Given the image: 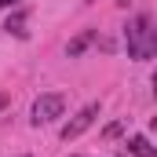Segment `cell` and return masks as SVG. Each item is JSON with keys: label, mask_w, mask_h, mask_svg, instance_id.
I'll list each match as a JSON object with an SVG mask.
<instances>
[{"label": "cell", "mask_w": 157, "mask_h": 157, "mask_svg": "<svg viewBox=\"0 0 157 157\" xmlns=\"http://www.w3.org/2000/svg\"><path fill=\"white\" fill-rule=\"evenodd\" d=\"M124 48L132 59L146 62L157 55V29H154V15H139L128 29H124Z\"/></svg>", "instance_id": "obj_1"}, {"label": "cell", "mask_w": 157, "mask_h": 157, "mask_svg": "<svg viewBox=\"0 0 157 157\" xmlns=\"http://www.w3.org/2000/svg\"><path fill=\"white\" fill-rule=\"evenodd\" d=\"M62 110H66V95H59V91H48V95H40L37 102H33V124H51L55 117H62Z\"/></svg>", "instance_id": "obj_2"}, {"label": "cell", "mask_w": 157, "mask_h": 157, "mask_svg": "<svg viewBox=\"0 0 157 157\" xmlns=\"http://www.w3.org/2000/svg\"><path fill=\"white\" fill-rule=\"evenodd\" d=\"M95 117H99V102H88V106H84L70 124H62V139H66V143H70V139H80V135L95 124Z\"/></svg>", "instance_id": "obj_3"}, {"label": "cell", "mask_w": 157, "mask_h": 157, "mask_svg": "<svg viewBox=\"0 0 157 157\" xmlns=\"http://www.w3.org/2000/svg\"><path fill=\"white\" fill-rule=\"evenodd\" d=\"M124 146H128V154H135V157H157V150L150 146V139H146V135H132Z\"/></svg>", "instance_id": "obj_4"}, {"label": "cell", "mask_w": 157, "mask_h": 157, "mask_svg": "<svg viewBox=\"0 0 157 157\" xmlns=\"http://www.w3.org/2000/svg\"><path fill=\"white\" fill-rule=\"evenodd\" d=\"M91 40H95V29H84L80 37H73L70 44H66V55H70V59H77V55L88 48V44H91Z\"/></svg>", "instance_id": "obj_5"}, {"label": "cell", "mask_w": 157, "mask_h": 157, "mask_svg": "<svg viewBox=\"0 0 157 157\" xmlns=\"http://www.w3.org/2000/svg\"><path fill=\"white\" fill-rule=\"evenodd\" d=\"M26 22H29V15H26V11H15V15H7L4 29H7V33H15V37H26Z\"/></svg>", "instance_id": "obj_6"}, {"label": "cell", "mask_w": 157, "mask_h": 157, "mask_svg": "<svg viewBox=\"0 0 157 157\" xmlns=\"http://www.w3.org/2000/svg\"><path fill=\"white\" fill-rule=\"evenodd\" d=\"M121 128H124V124H121V121H113V124L102 132V139H113V135H121Z\"/></svg>", "instance_id": "obj_7"}, {"label": "cell", "mask_w": 157, "mask_h": 157, "mask_svg": "<svg viewBox=\"0 0 157 157\" xmlns=\"http://www.w3.org/2000/svg\"><path fill=\"white\" fill-rule=\"evenodd\" d=\"M15 4H22V0H0V7H15Z\"/></svg>", "instance_id": "obj_8"}, {"label": "cell", "mask_w": 157, "mask_h": 157, "mask_svg": "<svg viewBox=\"0 0 157 157\" xmlns=\"http://www.w3.org/2000/svg\"><path fill=\"white\" fill-rule=\"evenodd\" d=\"M7 102H11V99H7V95H4V91H0V110H4V106H7Z\"/></svg>", "instance_id": "obj_9"}, {"label": "cell", "mask_w": 157, "mask_h": 157, "mask_svg": "<svg viewBox=\"0 0 157 157\" xmlns=\"http://www.w3.org/2000/svg\"><path fill=\"white\" fill-rule=\"evenodd\" d=\"M113 4H121V7H128V4H132V0H113Z\"/></svg>", "instance_id": "obj_10"}]
</instances>
